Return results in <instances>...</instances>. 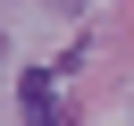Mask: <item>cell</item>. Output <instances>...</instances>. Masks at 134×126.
<instances>
[{"instance_id":"6da1fadb","label":"cell","mask_w":134,"mask_h":126,"mask_svg":"<svg viewBox=\"0 0 134 126\" xmlns=\"http://www.w3.org/2000/svg\"><path fill=\"white\" fill-rule=\"evenodd\" d=\"M17 101H25V118H34V126H59V109H50V76H25V84H17Z\"/></svg>"}]
</instances>
